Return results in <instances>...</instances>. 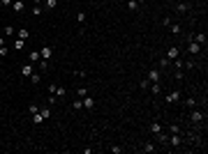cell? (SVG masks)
I'll return each instance as SVG.
<instances>
[{
	"instance_id": "obj_21",
	"label": "cell",
	"mask_w": 208,
	"mask_h": 154,
	"mask_svg": "<svg viewBox=\"0 0 208 154\" xmlns=\"http://www.w3.org/2000/svg\"><path fill=\"white\" fill-rule=\"evenodd\" d=\"M141 150H143V152H155V145H153V143H146Z\"/></svg>"
},
{
	"instance_id": "obj_32",
	"label": "cell",
	"mask_w": 208,
	"mask_h": 154,
	"mask_svg": "<svg viewBox=\"0 0 208 154\" xmlns=\"http://www.w3.org/2000/svg\"><path fill=\"white\" fill-rule=\"evenodd\" d=\"M28 111H30V115H35V113L39 111V108H37V106H35V103H30V108H28Z\"/></svg>"
},
{
	"instance_id": "obj_2",
	"label": "cell",
	"mask_w": 208,
	"mask_h": 154,
	"mask_svg": "<svg viewBox=\"0 0 208 154\" xmlns=\"http://www.w3.org/2000/svg\"><path fill=\"white\" fill-rule=\"evenodd\" d=\"M51 55H53L51 46H42V48H39V58H42V60H51Z\"/></svg>"
},
{
	"instance_id": "obj_12",
	"label": "cell",
	"mask_w": 208,
	"mask_h": 154,
	"mask_svg": "<svg viewBox=\"0 0 208 154\" xmlns=\"http://www.w3.org/2000/svg\"><path fill=\"white\" fill-rule=\"evenodd\" d=\"M93 106H95V99H93V97H83V108H93Z\"/></svg>"
},
{
	"instance_id": "obj_25",
	"label": "cell",
	"mask_w": 208,
	"mask_h": 154,
	"mask_svg": "<svg viewBox=\"0 0 208 154\" xmlns=\"http://www.w3.org/2000/svg\"><path fill=\"white\" fill-rule=\"evenodd\" d=\"M77 94H79V97H81V99H83V97H86V94H88V87H79V90H77Z\"/></svg>"
},
{
	"instance_id": "obj_31",
	"label": "cell",
	"mask_w": 208,
	"mask_h": 154,
	"mask_svg": "<svg viewBox=\"0 0 208 154\" xmlns=\"http://www.w3.org/2000/svg\"><path fill=\"white\" fill-rule=\"evenodd\" d=\"M83 108V101H74V111H81Z\"/></svg>"
},
{
	"instance_id": "obj_15",
	"label": "cell",
	"mask_w": 208,
	"mask_h": 154,
	"mask_svg": "<svg viewBox=\"0 0 208 154\" xmlns=\"http://www.w3.org/2000/svg\"><path fill=\"white\" fill-rule=\"evenodd\" d=\"M33 122H35V124H42V122H44V115H42L39 111H37V113L33 115Z\"/></svg>"
},
{
	"instance_id": "obj_34",
	"label": "cell",
	"mask_w": 208,
	"mask_h": 154,
	"mask_svg": "<svg viewBox=\"0 0 208 154\" xmlns=\"http://www.w3.org/2000/svg\"><path fill=\"white\" fill-rule=\"evenodd\" d=\"M12 2H14V0H0V5H5V7H9Z\"/></svg>"
},
{
	"instance_id": "obj_3",
	"label": "cell",
	"mask_w": 208,
	"mask_h": 154,
	"mask_svg": "<svg viewBox=\"0 0 208 154\" xmlns=\"http://www.w3.org/2000/svg\"><path fill=\"white\" fill-rule=\"evenodd\" d=\"M176 58H181V48H178V46H171V48L166 51V60H176Z\"/></svg>"
},
{
	"instance_id": "obj_26",
	"label": "cell",
	"mask_w": 208,
	"mask_h": 154,
	"mask_svg": "<svg viewBox=\"0 0 208 154\" xmlns=\"http://www.w3.org/2000/svg\"><path fill=\"white\" fill-rule=\"evenodd\" d=\"M127 7H130V9H137V7H139V0H127Z\"/></svg>"
},
{
	"instance_id": "obj_9",
	"label": "cell",
	"mask_w": 208,
	"mask_h": 154,
	"mask_svg": "<svg viewBox=\"0 0 208 154\" xmlns=\"http://www.w3.org/2000/svg\"><path fill=\"white\" fill-rule=\"evenodd\" d=\"M12 9H14V12H23V9H26V2H23V0H14V2H12Z\"/></svg>"
},
{
	"instance_id": "obj_19",
	"label": "cell",
	"mask_w": 208,
	"mask_h": 154,
	"mask_svg": "<svg viewBox=\"0 0 208 154\" xmlns=\"http://www.w3.org/2000/svg\"><path fill=\"white\" fill-rule=\"evenodd\" d=\"M65 94H67V90H65V87L56 85V97H65Z\"/></svg>"
},
{
	"instance_id": "obj_30",
	"label": "cell",
	"mask_w": 208,
	"mask_h": 154,
	"mask_svg": "<svg viewBox=\"0 0 208 154\" xmlns=\"http://www.w3.org/2000/svg\"><path fill=\"white\" fill-rule=\"evenodd\" d=\"M33 14H35V16H39V14H42V7H39V5H35V7H33Z\"/></svg>"
},
{
	"instance_id": "obj_22",
	"label": "cell",
	"mask_w": 208,
	"mask_h": 154,
	"mask_svg": "<svg viewBox=\"0 0 208 154\" xmlns=\"http://www.w3.org/2000/svg\"><path fill=\"white\" fill-rule=\"evenodd\" d=\"M169 28H171V32H173V34H181V26H178V23H171Z\"/></svg>"
},
{
	"instance_id": "obj_27",
	"label": "cell",
	"mask_w": 208,
	"mask_h": 154,
	"mask_svg": "<svg viewBox=\"0 0 208 154\" xmlns=\"http://www.w3.org/2000/svg\"><path fill=\"white\" fill-rule=\"evenodd\" d=\"M12 34H14V26H7L5 28V37H12Z\"/></svg>"
},
{
	"instance_id": "obj_16",
	"label": "cell",
	"mask_w": 208,
	"mask_h": 154,
	"mask_svg": "<svg viewBox=\"0 0 208 154\" xmlns=\"http://www.w3.org/2000/svg\"><path fill=\"white\" fill-rule=\"evenodd\" d=\"M30 81H33L35 85H39V81H42V74H35V71H33V74H30Z\"/></svg>"
},
{
	"instance_id": "obj_24",
	"label": "cell",
	"mask_w": 208,
	"mask_h": 154,
	"mask_svg": "<svg viewBox=\"0 0 208 154\" xmlns=\"http://www.w3.org/2000/svg\"><path fill=\"white\" fill-rule=\"evenodd\" d=\"M187 9H190V2H181L178 5V12H187Z\"/></svg>"
},
{
	"instance_id": "obj_33",
	"label": "cell",
	"mask_w": 208,
	"mask_h": 154,
	"mask_svg": "<svg viewBox=\"0 0 208 154\" xmlns=\"http://www.w3.org/2000/svg\"><path fill=\"white\" fill-rule=\"evenodd\" d=\"M171 133H181V127H178V124H171Z\"/></svg>"
},
{
	"instance_id": "obj_14",
	"label": "cell",
	"mask_w": 208,
	"mask_h": 154,
	"mask_svg": "<svg viewBox=\"0 0 208 154\" xmlns=\"http://www.w3.org/2000/svg\"><path fill=\"white\" fill-rule=\"evenodd\" d=\"M160 131H162V124H160V122H153V124H150V133H160Z\"/></svg>"
},
{
	"instance_id": "obj_17",
	"label": "cell",
	"mask_w": 208,
	"mask_h": 154,
	"mask_svg": "<svg viewBox=\"0 0 208 154\" xmlns=\"http://www.w3.org/2000/svg\"><path fill=\"white\" fill-rule=\"evenodd\" d=\"M185 106H187V108H194V106H197V99H194V97H187V99H185Z\"/></svg>"
},
{
	"instance_id": "obj_28",
	"label": "cell",
	"mask_w": 208,
	"mask_h": 154,
	"mask_svg": "<svg viewBox=\"0 0 208 154\" xmlns=\"http://www.w3.org/2000/svg\"><path fill=\"white\" fill-rule=\"evenodd\" d=\"M77 21H79V23H83V21H86V12H79V14H77Z\"/></svg>"
},
{
	"instance_id": "obj_11",
	"label": "cell",
	"mask_w": 208,
	"mask_h": 154,
	"mask_svg": "<svg viewBox=\"0 0 208 154\" xmlns=\"http://www.w3.org/2000/svg\"><path fill=\"white\" fill-rule=\"evenodd\" d=\"M28 60L33 62V65H35V62H39V60H42V58H39V51H30V53H28Z\"/></svg>"
},
{
	"instance_id": "obj_5",
	"label": "cell",
	"mask_w": 208,
	"mask_h": 154,
	"mask_svg": "<svg viewBox=\"0 0 208 154\" xmlns=\"http://www.w3.org/2000/svg\"><path fill=\"white\" fill-rule=\"evenodd\" d=\"M166 145H173V147H178V145H183V138H181V133H173L169 140H166Z\"/></svg>"
},
{
	"instance_id": "obj_6",
	"label": "cell",
	"mask_w": 208,
	"mask_h": 154,
	"mask_svg": "<svg viewBox=\"0 0 208 154\" xmlns=\"http://www.w3.org/2000/svg\"><path fill=\"white\" fill-rule=\"evenodd\" d=\"M148 81H150V83H160V71H157V69H150V71H148Z\"/></svg>"
},
{
	"instance_id": "obj_1",
	"label": "cell",
	"mask_w": 208,
	"mask_h": 154,
	"mask_svg": "<svg viewBox=\"0 0 208 154\" xmlns=\"http://www.w3.org/2000/svg\"><path fill=\"white\" fill-rule=\"evenodd\" d=\"M201 48H204V46H201V44H197L194 39H190V42H187V53H192V55H199Z\"/></svg>"
},
{
	"instance_id": "obj_4",
	"label": "cell",
	"mask_w": 208,
	"mask_h": 154,
	"mask_svg": "<svg viewBox=\"0 0 208 154\" xmlns=\"http://www.w3.org/2000/svg\"><path fill=\"white\" fill-rule=\"evenodd\" d=\"M181 90H173V92H169V94H166V103H176V101H178V99H181Z\"/></svg>"
},
{
	"instance_id": "obj_10",
	"label": "cell",
	"mask_w": 208,
	"mask_h": 154,
	"mask_svg": "<svg viewBox=\"0 0 208 154\" xmlns=\"http://www.w3.org/2000/svg\"><path fill=\"white\" fill-rule=\"evenodd\" d=\"M35 69H33V62H28V65H23V67H21V74H23V76H28L30 78V74H33Z\"/></svg>"
},
{
	"instance_id": "obj_18",
	"label": "cell",
	"mask_w": 208,
	"mask_h": 154,
	"mask_svg": "<svg viewBox=\"0 0 208 154\" xmlns=\"http://www.w3.org/2000/svg\"><path fill=\"white\" fill-rule=\"evenodd\" d=\"M148 87H150V92H153V94H160V90H162V87H160V83H150Z\"/></svg>"
},
{
	"instance_id": "obj_13",
	"label": "cell",
	"mask_w": 208,
	"mask_h": 154,
	"mask_svg": "<svg viewBox=\"0 0 208 154\" xmlns=\"http://www.w3.org/2000/svg\"><path fill=\"white\" fill-rule=\"evenodd\" d=\"M14 48H16V51L21 53L23 48H26V39H19V37H16V42H14Z\"/></svg>"
},
{
	"instance_id": "obj_36",
	"label": "cell",
	"mask_w": 208,
	"mask_h": 154,
	"mask_svg": "<svg viewBox=\"0 0 208 154\" xmlns=\"http://www.w3.org/2000/svg\"><path fill=\"white\" fill-rule=\"evenodd\" d=\"M39 2H42V0H35V5H39Z\"/></svg>"
},
{
	"instance_id": "obj_7",
	"label": "cell",
	"mask_w": 208,
	"mask_h": 154,
	"mask_svg": "<svg viewBox=\"0 0 208 154\" xmlns=\"http://www.w3.org/2000/svg\"><path fill=\"white\" fill-rule=\"evenodd\" d=\"M190 39H194L197 44H201V46H206V34L204 32H197V34H192Z\"/></svg>"
},
{
	"instance_id": "obj_8",
	"label": "cell",
	"mask_w": 208,
	"mask_h": 154,
	"mask_svg": "<svg viewBox=\"0 0 208 154\" xmlns=\"http://www.w3.org/2000/svg\"><path fill=\"white\" fill-rule=\"evenodd\" d=\"M190 117H192V122H194V124H199V122H204V113H201V111H192Z\"/></svg>"
},
{
	"instance_id": "obj_35",
	"label": "cell",
	"mask_w": 208,
	"mask_h": 154,
	"mask_svg": "<svg viewBox=\"0 0 208 154\" xmlns=\"http://www.w3.org/2000/svg\"><path fill=\"white\" fill-rule=\"evenodd\" d=\"M0 46H5V37H0Z\"/></svg>"
},
{
	"instance_id": "obj_20",
	"label": "cell",
	"mask_w": 208,
	"mask_h": 154,
	"mask_svg": "<svg viewBox=\"0 0 208 154\" xmlns=\"http://www.w3.org/2000/svg\"><path fill=\"white\" fill-rule=\"evenodd\" d=\"M28 34L30 32H28L26 28H21V30H19V39H28Z\"/></svg>"
},
{
	"instance_id": "obj_23",
	"label": "cell",
	"mask_w": 208,
	"mask_h": 154,
	"mask_svg": "<svg viewBox=\"0 0 208 154\" xmlns=\"http://www.w3.org/2000/svg\"><path fill=\"white\" fill-rule=\"evenodd\" d=\"M44 5H46V9H56V0H44Z\"/></svg>"
},
{
	"instance_id": "obj_29",
	"label": "cell",
	"mask_w": 208,
	"mask_h": 154,
	"mask_svg": "<svg viewBox=\"0 0 208 154\" xmlns=\"http://www.w3.org/2000/svg\"><path fill=\"white\" fill-rule=\"evenodd\" d=\"M44 115V120H49V117H51V111H49V108H42V111H39Z\"/></svg>"
}]
</instances>
